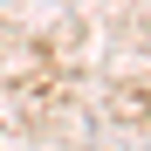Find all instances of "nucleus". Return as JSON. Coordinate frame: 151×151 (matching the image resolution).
<instances>
[]
</instances>
